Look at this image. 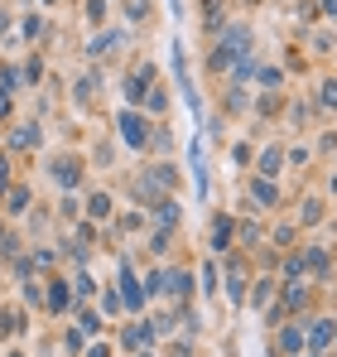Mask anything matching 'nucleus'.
<instances>
[{
  "label": "nucleus",
  "instance_id": "9",
  "mask_svg": "<svg viewBox=\"0 0 337 357\" xmlns=\"http://www.w3.org/2000/svg\"><path fill=\"white\" fill-rule=\"evenodd\" d=\"M87 218H92V222H107V218H111V193H92V198H87Z\"/></svg>",
  "mask_w": 337,
  "mask_h": 357
},
{
  "label": "nucleus",
  "instance_id": "1",
  "mask_svg": "<svg viewBox=\"0 0 337 357\" xmlns=\"http://www.w3.org/2000/svg\"><path fill=\"white\" fill-rule=\"evenodd\" d=\"M120 135H125L130 150H145V145H150V121H145V112L125 107V112H120Z\"/></svg>",
  "mask_w": 337,
  "mask_h": 357
},
{
  "label": "nucleus",
  "instance_id": "7",
  "mask_svg": "<svg viewBox=\"0 0 337 357\" xmlns=\"http://www.w3.org/2000/svg\"><path fill=\"white\" fill-rule=\"evenodd\" d=\"M34 145H39V126H34V121L19 126V130L10 135V150H34Z\"/></svg>",
  "mask_w": 337,
  "mask_h": 357
},
{
  "label": "nucleus",
  "instance_id": "20",
  "mask_svg": "<svg viewBox=\"0 0 337 357\" xmlns=\"http://www.w3.org/2000/svg\"><path fill=\"white\" fill-rule=\"evenodd\" d=\"M0 116H10V97L5 92H0Z\"/></svg>",
  "mask_w": 337,
  "mask_h": 357
},
{
  "label": "nucleus",
  "instance_id": "14",
  "mask_svg": "<svg viewBox=\"0 0 337 357\" xmlns=\"http://www.w3.org/2000/svg\"><path fill=\"white\" fill-rule=\"evenodd\" d=\"M10 218H19V213H29V188H10Z\"/></svg>",
  "mask_w": 337,
  "mask_h": 357
},
{
  "label": "nucleus",
  "instance_id": "15",
  "mask_svg": "<svg viewBox=\"0 0 337 357\" xmlns=\"http://www.w3.org/2000/svg\"><path fill=\"white\" fill-rule=\"evenodd\" d=\"M333 338H337V328H333V324H313V353H318V348H328Z\"/></svg>",
  "mask_w": 337,
  "mask_h": 357
},
{
  "label": "nucleus",
  "instance_id": "4",
  "mask_svg": "<svg viewBox=\"0 0 337 357\" xmlns=\"http://www.w3.org/2000/svg\"><path fill=\"white\" fill-rule=\"evenodd\" d=\"M77 160H54V178H58V188H77Z\"/></svg>",
  "mask_w": 337,
  "mask_h": 357
},
{
  "label": "nucleus",
  "instance_id": "5",
  "mask_svg": "<svg viewBox=\"0 0 337 357\" xmlns=\"http://www.w3.org/2000/svg\"><path fill=\"white\" fill-rule=\"evenodd\" d=\"M188 160H193V178H198V193H207V160H203V140H193Z\"/></svg>",
  "mask_w": 337,
  "mask_h": 357
},
{
  "label": "nucleus",
  "instance_id": "21",
  "mask_svg": "<svg viewBox=\"0 0 337 357\" xmlns=\"http://www.w3.org/2000/svg\"><path fill=\"white\" fill-rule=\"evenodd\" d=\"M54 5H58V0H44V10H54Z\"/></svg>",
  "mask_w": 337,
  "mask_h": 357
},
{
  "label": "nucleus",
  "instance_id": "12",
  "mask_svg": "<svg viewBox=\"0 0 337 357\" xmlns=\"http://www.w3.org/2000/svg\"><path fill=\"white\" fill-rule=\"evenodd\" d=\"M39 34H44V15H34V10L19 15V39H39Z\"/></svg>",
  "mask_w": 337,
  "mask_h": 357
},
{
  "label": "nucleus",
  "instance_id": "6",
  "mask_svg": "<svg viewBox=\"0 0 337 357\" xmlns=\"http://www.w3.org/2000/svg\"><path fill=\"white\" fill-rule=\"evenodd\" d=\"M207 237H212V251H226V246H231V218H212V232H207Z\"/></svg>",
  "mask_w": 337,
  "mask_h": 357
},
{
  "label": "nucleus",
  "instance_id": "19",
  "mask_svg": "<svg viewBox=\"0 0 337 357\" xmlns=\"http://www.w3.org/2000/svg\"><path fill=\"white\" fill-rule=\"evenodd\" d=\"M87 357H111V343H92V348H87Z\"/></svg>",
  "mask_w": 337,
  "mask_h": 357
},
{
  "label": "nucleus",
  "instance_id": "17",
  "mask_svg": "<svg viewBox=\"0 0 337 357\" xmlns=\"http://www.w3.org/2000/svg\"><path fill=\"white\" fill-rule=\"evenodd\" d=\"M318 97H323V107H337V77L323 82V92H318Z\"/></svg>",
  "mask_w": 337,
  "mask_h": 357
},
{
  "label": "nucleus",
  "instance_id": "8",
  "mask_svg": "<svg viewBox=\"0 0 337 357\" xmlns=\"http://www.w3.org/2000/svg\"><path fill=\"white\" fill-rule=\"evenodd\" d=\"M251 198H256V203H260V208H270V203H275V198H280V188H275V183H270V178H251Z\"/></svg>",
  "mask_w": 337,
  "mask_h": 357
},
{
  "label": "nucleus",
  "instance_id": "18",
  "mask_svg": "<svg viewBox=\"0 0 337 357\" xmlns=\"http://www.w3.org/2000/svg\"><path fill=\"white\" fill-rule=\"evenodd\" d=\"M203 290L217 295V266H203Z\"/></svg>",
  "mask_w": 337,
  "mask_h": 357
},
{
  "label": "nucleus",
  "instance_id": "3",
  "mask_svg": "<svg viewBox=\"0 0 337 357\" xmlns=\"http://www.w3.org/2000/svg\"><path fill=\"white\" fill-rule=\"evenodd\" d=\"M299 348H304V333H299L294 324H284V328H280V338H275V353H280V357H294Z\"/></svg>",
  "mask_w": 337,
  "mask_h": 357
},
{
  "label": "nucleus",
  "instance_id": "11",
  "mask_svg": "<svg viewBox=\"0 0 337 357\" xmlns=\"http://www.w3.org/2000/svg\"><path fill=\"white\" fill-rule=\"evenodd\" d=\"M280 160H284V150H280V145H270V150L260 155V178H275V174H280V169H284Z\"/></svg>",
  "mask_w": 337,
  "mask_h": 357
},
{
  "label": "nucleus",
  "instance_id": "16",
  "mask_svg": "<svg viewBox=\"0 0 337 357\" xmlns=\"http://www.w3.org/2000/svg\"><path fill=\"white\" fill-rule=\"evenodd\" d=\"M87 20L102 24V20H107V0H87Z\"/></svg>",
  "mask_w": 337,
  "mask_h": 357
},
{
  "label": "nucleus",
  "instance_id": "13",
  "mask_svg": "<svg viewBox=\"0 0 337 357\" xmlns=\"http://www.w3.org/2000/svg\"><path fill=\"white\" fill-rule=\"evenodd\" d=\"M68 299H72V290H68L63 280H54V285H49V309H54V314H63V309H68Z\"/></svg>",
  "mask_w": 337,
  "mask_h": 357
},
{
  "label": "nucleus",
  "instance_id": "2",
  "mask_svg": "<svg viewBox=\"0 0 337 357\" xmlns=\"http://www.w3.org/2000/svg\"><path fill=\"white\" fill-rule=\"evenodd\" d=\"M125 34L120 29H107V34H92V44H87V59H107V54H116V44H120Z\"/></svg>",
  "mask_w": 337,
  "mask_h": 357
},
{
  "label": "nucleus",
  "instance_id": "10",
  "mask_svg": "<svg viewBox=\"0 0 337 357\" xmlns=\"http://www.w3.org/2000/svg\"><path fill=\"white\" fill-rule=\"evenodd\" d=\"M19 87H24V73H19L15 63H0V92L10 97V92H19Z\"/></svg>",
  "mask_w": 337,
  "mask_h": 357
}]
</instances>
